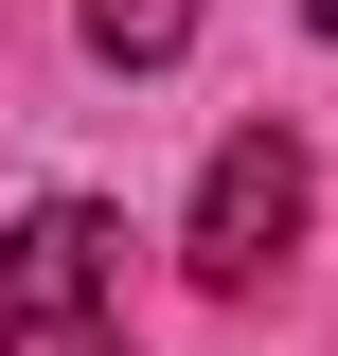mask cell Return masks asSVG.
I'll return each mask as SVG.
<instances>
[{"label": "cell", "mask_w": 338, "mask_h": 356, "mask_svg": "<svg viewBox=\"0 0 338 356\" xmlns=\"http://www.w3.org/2000/svg\"><path fill=\"white\" fill-rule=\"evenodd\" d=\"M107 303H125V214H89V196L18 214V250H0V356H125Z\"/></svg>", "instance_id": "6da1fadb"}, {"label": "cell", "mask_w": 338, "mask_h": 356, "mask_svg": "<svg viewBox=\"0 0 338 356\" xmlns=\"http://www.w3.org/2000/svg\"><path fill=\"white\" fill-rule=\"evenodd\" d=\"M285 250H303V143L250 125V143H214V178H196V285H267Z\"/></svg>", "instance_id": "7a4b0ae2"}, {"label": "cell", "mask_w": 338, "mask_h": 356, "mask_svg": "<svg viewBox=\"0 0 338 356\" xmlns=\"http://www.w3.org/2000/svg\"><path fill=\"white\" fill-rule=\"evenodd\" d=\"M178 36H196V0H89V54H125V72H161Z\"/></svg>", "instance_id": "3957f363"}, {"label": "cell", "mask_w": 338, "mask_h": 356, "mask_svg": "<svg viewBox=\"0 0 338 356\" xmlns=\"http://www.w3.org/2000/svg\"><path fill=\"white\" fill-rule=\"evenodd\" d=\"M303 18H321V36H338V0H303Z\"/></svg>", "instance_id": "277c9868"}]
</instances>
